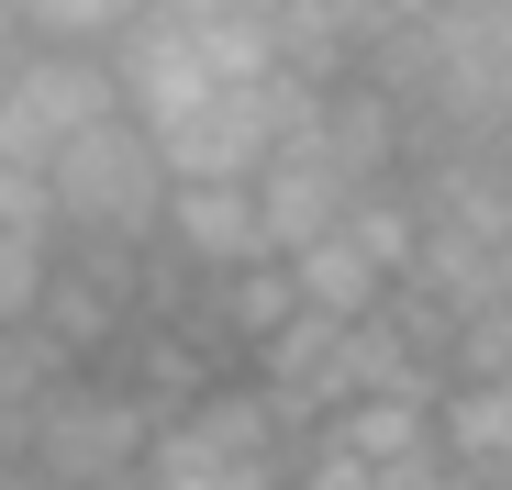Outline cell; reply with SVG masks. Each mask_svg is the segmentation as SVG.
Segmentation results:
<instances>
[{"label":"cell","mask_w":512,"mask_h":490,"mask_svg":"<svg viewBox=\"0 0 512 490\" xmlns=\"http://www.w3.org/2000/svg\"><path fill=\"white\" fill-rule=\"evenodd\" d=\"M290 468H301V435L268 413V390L212 379L179 413H156V446H145L134 490H290Z\"/></svg>","instance_id":"2"},{"label":"cell","mask_w":512,"mask_h":490,"mask_svg":"<svg viewBox=\"0 0 512 490\" xmlns=\"http://www.w3.org/2000/svg\"><path fill=\"white\" fill-rule=\"evenodd\" d=\"M279 67V23L256 0H134V23L112 45V78H123V112L156 134L167 112H190L234 78H268Z\"/></svg>","instance_id":"1"},{"label":"cell","mask_w":512,"mask_h":490,"mask_svg":"<svg viewBox=\"0 0 512 490\" xmlns=\"http://www.w3.org/2000/svg\"><path fill=\"white\" fill-rule=\"evenodd\" d=\"M101 123H123V78L112 56H56V45H23L12 90H0V168L45 179L67 145H90Z\"/></svg>","instance_id":"4"},{"label":"cell","mask_w":512,"mask_h":490,"mask_svg":"<svg viewBox=\"0 0 512 490\" xmlns=\"http://www.w3.org/2000/svg\"><path fill=\"white\" fill-rule=\"evenodd\" d=\"M435 435H446V468L457 479H501L512 490V368L501 379H457L435 401Z\"/></svg>","instance_id":"6"},{"label":"cell","mask_w":512,"mask_h":490,"mask_svg":"<svg viewBox=\"0 0 512 490\" xmlns=\"http://www.w3.org/2000/svg\"><path fill=\"white\" fill-rule=\"evenodd\" d=\"M290 490H390L368 457H346L334 435H301V468H290Z\"/></svg>","instance_id":"7"},{"label":"cell","mask_w":512,"mask_h":490,"mask_svg":"<svg viewBox=\"0 0 512 490\" xmlns=\"http://www.w3.org/2000/svg\"><path fill=\"white\" fill-rule=\"evenodd\" d=\"M490 301H501V312H512V257H501V268H490Z\"/></svg>","instance_id":"8"},{"label":"cell","mask_w":512,"mask_h":490,"mask_svg":"<svg viewBox=\"0 0 512 490\" xmlns=\"http://www.w3.org/2000/svg\"><path fill=\"white\" fill-rule=\"evenodd\" d=\"M45 201H56V245H67V257H156V234H167V168H156L145 123L123 112L90 145H67L45 168Z\"/></svg>","instance_id":"3"},{"label":"cell","mask_w":512,"mask_h":490,"mask_svg":"<svg viewBox=\"0 0 512 490\" xmlns=\"http://www.w3.org/2000/svg\"><path fill=\"white\" fill-rule=\"evenodd\" d=\"M56 201H45V179H23V168H0V335H23V323L45 312V290H56Z\"/></svg>","instance_id":"5"}]
</instances>
